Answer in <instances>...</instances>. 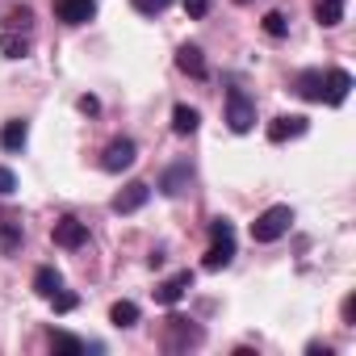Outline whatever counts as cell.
Here are the masks:
<instances>
[{
  "label": "cell",
  "instance_id": "24",
  "mask_svg": "<svg viewBox=\"0 0 356 356\" xmlns=\"http://www.w3.org/2000/svg\"><path fill=\"white\" fill-rule=\"evenodd\" d=\"M30 26H34V9H26V5L9 9V30H30Z\"/></svg>",
  "mask_w": 356,
  "mask_h": 356
},
{
  "label": "cell",
  "instance_id": "27",
  "mask_svg": "<svg viewBox=\"0 0 356 356\" xmlns=\"http://www.w3.org/2000/svg\"><path fill=\"white\" fill-rule=\"evenodd\" d=\"M172 5V0H134V9L143 13V17H155V13H163Z\"/></svg>",
  "mask_w": 356,
  "mask_h": 356
},
{
  "label": "cell",
  "instance_id": "16",
  "mask_svg": "<svg viewBox=\"0 0 356 356\" xmlns=\"http://www.w3.org/2000/svg\"><path fill=\"white\" fill-rule=\"evenodd\" d=\"M63 289V273L55 268V264H42L38 273H34V293L38 298H51V293H59Z\"/></svg>",
  "mask_w": 356,
  "mask_h": 356
},
{
  "label": "cell",
  "instance_id": "26",
  "mask_svg": "<svg viewBox=\"0 0 356 356\" xmlns=\"http://www.w3.org/2000/svg\"><path fill=\"white\" fill-rule=\"evenodd\" d=\"M13 193H17V176H13V168L0 163V197H13Z\"/></svg>",
  "mask_w": 356,
  "mask_h": 356
},
{
  "label": "cell",
  "instance_id": "17",
  "mask_svg": "<svg viewBox=\"0 0 356 356\" xmlns=\"http://www.w3.org/2000/svg\"><path fill=\"white\" fill-rule=\"evenodd\" d=\"M197 126H202V113L193 105H176L172 109V130L176 134H197Z\"/></svg>",
  "mask_w": 356,
  "mask_h": 356
},
{
  "label": "cell",
  "instance_id": "28",
  "mask_svg": "<svg viewBox=\"0 0 356 356\" xmlns=\"http://www.w3.org/2000/svg\"><path fill=\"white\" fill-rule=\"evenodd\" d=\"M181 5H185V13H189L193 22H202V17L210 13V0H181Z\"/></svg>",
  "mask_w": 356,
  "mask_h": 356
},
{
  "label": "cell",
  "instance_id": "33",
  "mask_svg": "<svg viewBox=\"0 0 356 356\" xmlns=\"http://www.w3.org/2000/svg\"><path fill=\"white\" fill-rule=\"evenodd\" d=\"M235 5H248V0H235Z\"/></svg>",
  "mask_w": 356,
  "mask_h": 356
},
{
  "label": "cell",
  "instance_id": "4",
  "mask_svg": "<svg viewBox=\"0 0 356 356\" xmlns=\"http://www.w3.org/2000/svg\"><path fill=\"white\" fill-rule=\"evenodd\" d=\"M134 159H138L134 138H113V143L105 147V155H101V168H105V172H126Z\"/></svg>",
  "mask_w": 356,
  "mask_h": 356
},
{
  "label": "cell",
  "instance_id": "11",
  "mask_svg": "<svg viewBox=\"0 0 356 356\" xmlns=\"http://www.w3.org/2000/svg\"><path fill=\"white\" fill-rule=\"evenodd\" d=\"M26 143H30V122L26 118L5 122V130H0V147H5L9 155H17V151H26Z\"/></svg>",
  "mask_w": 356,
  "mask_h": 356
},
{
  "label": "cell",
  "instance_id": "20",
  "mask_svg": "<svg viewBox=\"0 0 356 356\" xmlns=\"http://www.w3.org/2000/svg\"><path fill=\"white\" fill-rule=\"evenodd\" d=\"M0 51H5V59H26L30 55V38H22L17 30H5L0 34Z\"/></svg>",
  "mask_w": 356,
  "mask_h": 356
},
{
  "label": "cell",
  "instance_id": "23",
  "mask_svg": "<svg viewBox=\"0 0 356 356\" xmlns=\"http://www.w3.org/2000/svg\"><path fill=\"white\" fill-rule=\"evenodd\" d=\"M285 30H289V22H285V13H264V34L268 38H285Z\"/></svg>",
  "mask_w": 356,
  "mask_h": 356
},
{
  "label": "cell",
  "instance_id": "18",
  "mask_svg": "<svg viewBox=\"0 0 356 356\" xmlns=\"http://www.w3.org/2000/svg\"><path fill=\"white\" fill-rule=\"evenodd\" d=\"M293 88H298V97H302V101H323V72H318V67L302 72Z\"/></svg>",
  "mask_w": 356,
  "mask_h": 356
},
{
  "label": "cell",
  "instance_id": "13",
  "mask_svg": "<svg viewBox=\"0 0 356 356\" xmlns=\"http://www.w3.org/2000/svg\"><path fill=\"white\" fill-rule=\"evenodd\" d=\"M176 67H181L185 76H193V80H202V76H206V55H202V47L185 42L181 51H176Z\"/></svg>",
  "mask_w": 356,
  "mask_h": 356
},
{
  "label": "cell",
  "instance_id": "7",
  "mask_svg": "<svg viewBox=\"0 0 356 356\" xmlns=\"http://www.w3.org/2000/svg\"><path fill=\"white\" fill-rule=\"evenodd\" d=\"M147 197H151V185L130 181V185L109 202V210H113V214H134V210H143V206H147Z\"/></svg>",
  "mask_w": 356,
  "mask_h": 356
},
{
  "label": "cell",
  "instance_id": "8",
  "mask_svg": "<svg viewBox=\"0 0 356 356\" xmlns=\"http://www.w3.org/2000/svg\"><path fill=\"white\" fill-rule=\"evenodd\" d=\"M185 289H193V273L185 268V273H176V277H168V281H159L155 285V302L159 306H176L185 298Z\"/></svg>",
  "mask_w": 356,
  "mask_h": 356
},
{
  "label": "cell",
  "instance_id": "29",
  "mask_svg": "<svg viewBox=\"0 0 356 356\" xmlns=\"http://www.w3.org/2000/svg\"><path fill=\"white\" fill-rule=\"evenodd\" d=\"M210 235H214V239H235V227H231L227 218H214V222H210Z\"/></svg>",
  "mask_w": 356,
  "mask_h": 356
},
{
  "label": "cell",
  "instance_id": "5",
  "mask_svg": "<svg viewBox=\"0 0 356 356\" xmlns=\"http://www.w3.org/2000/svg\"><path fill=\"white\" fill-rule=\"evenodd\" d=\"M172 352H181V348H193V343H202V327H193L189 318H181V314H172L168 318V339H163Z\"/></svg>",
  "mask_w": 356,
  "mask_h": 356
},
{
  "label": "cell",
  "instance_id": "1",
  "mask_svg": "<svg viewBox=\"0 0 356 356\" xmlns=\"http://www.w3.org/2000/svg\"><path fill=\"white\" fill-rule=\"evenodd\" d=\"M289 227H293V210H289V206H268V210L252 222V239H256V243H277V239L289 235Z\"/></svg>",
  "mask_w": 356,
  "mask_h": 356
},
{
  "label": "cell",
  "instance_id": "12",
  "mask_svg": "<svg viewBox=\"0 0 356 356\" xmlns=\"http://www.w3.org/2000/svg\"><path fill=\"white\" fill-rule=\"evenodd\" d=\"M22 243H26V227H22V218L5 214V218H0V252L13 256V252H22Z\"/></svg>",
  "mask_w": 356,
  "mask_h": 356
},
{
  "label": "cell",
  "instance_id": "6",
  "mask_svg": "<svg viewBox=\"0 0 356 356\" xmlns=\"http://www.w3.org/2000/svg\"><path fill=\"white\" fill-rule=\"evenodd\" d=\"M51 239H55V248L76 252V248H84V243H88V227H84V222H76V218H59V222L51 227Z\"/></svg>",
  "mask_w": 356,
  "mask_h": 356
},
{
  "label": "cell",
  "instance_id": "31",
  "mask_svg": "<svg viewBox=\"0 0 356 356\" xmlns=\"http://www.w3.org/2000/svg\"><path fill=\"white\" fill-rule=\"evenodd\" d=\"M352 318H356V298H348V302H343V323L352 327Z\"/></svg>",
  "mask_w": 356,
  "mask_h": 356
},
{
  "label": "cell",
  "instance_id": "25",
  "mask_svg": "<svg viewBox=\"0 0 356 356\" xmlns=\"http://www.w3.org/2000/svg\"><path fill=\"white\" fill-rule=\"evenodd\" d=\"M51 302H55V314H72V310L80 306V298H76V293H67V289L51 293Z\"/></svg>",
  "mask_w": 356,
  "mask_h": 356
},
{
  "label": "cell",
  "instance_id": "21",
  "mask_svg": "<svg viewBox=\"0 0 356 356\" xmlns=\"http://www.w3.org/2000/svg\"><path fill=\"white\" fill-rule=\"evenodd\" d=\"M51 348L63 352V356H80V352H88V343H84L80 335H67V331H51Z\"/></svg>",
  "mask_w": 356,
  "mask_h": 356
},
{
  "label": "cell",
  "instance_id": "22",
  "mask_svg": "<svg viewBox=\"0 0 356 356\" xmlns=\"http://www.w3.org/2000/svg\"><path fill=\"white\" fill-rule=\"evenodd\" d=\"M109 323H113L118 331L134 327V323H138V306H134V302H113V310H109Z\"/></svg>",
  "mask_w": 356,
  "mask_h": 356
},
{
  "label": "cell",
  "instance_id": "3",
  "mask_svg": "<svg viewBox=\"0 0 356 356\" xmlns=\"http://www.w3.org/2000/svg\"><path fill=\"white\" fill-rule=\"evenodd\" d=\"M306 130H310V118H302V113H281V118L268 122V143H289V138H302Z\"/></svg>",
  "mask_w": 356,
  "mask_h": 356
},
{
  "label": "cell",
  "instance_id": "32",
  "mask_svg": "<svg viewBox=\"0 0 356 356\" xmlns=\"http://www.w3.org/2000/svg\"><path fill=\"white\" fill-rule=\"evenodd\" d=\"M306 352H310V356H331V348H327V343H310Z\"/></svg>",
  "mask_w": 356,
  "mask_h": 356
},
{
  "label": "cell",
  "instance_id": "10",
  "mask_svg": "<svg viewBox=\"0 0 356 356\" xmlns=\"http://www.w3.org/2000/svg\"><path fill=\"white\" fill-rule=\"evenodd\" d=\"M97 13V0H55V17L67 26H84Z\"/></svg>",
  "mask_w": 356,
  "mask_h": 356
},
{
  "label": "cell",
  "instance_id": "15",
  "mask_svg": "<svg viewBox=\"0 0 356 356\" xmlns=\"http://www.w3.org/2000/svg\"><path fill=\"white\" fill-rule=\"evenodd\" d=\"M231 260H235V239H214V248L206 252L202 268H206V273H218V268H227Z\"/></svg>",
  "mask_w": 356,
  "mask_h": 356
},
{
  "label": "cell",
  "instance_id": "30",
  "mask_svg": "<svg viewBox=\"0 0 356 356\" xmlns=\"http://www.w3.org/2000/svg\"><path fill=\"white\" fill-rule=\"evenodd\" d=\"M76 109L92 118V113H101V101H97V97H80V101H76Z\"/></svg>",
  "mask_w": 356,
  "mask_h": 356
},
{
  "label": "cell",
  "instance_id": "2",
  "mask_svg": "<svg viewBox=\"0 0 356 356\" xmlns=\"http://www.w3.org/2000/svg\"><path fill=\"white\" fill-rule=\"evenodd\" d=\"M227 126H231L235 134H248V130L256 126V101H252L243 88H231V92H227Z\"/></svg>",
  "mask_w": 356,
  "mask_h": 356
},
{
  "label": "cell",
  "instance_id": "19",
  "mask_svg": "<svg viewBox=\"0 0 356 356\" xmlns=\"http://www.w3.org/2000/svg\"><path fill=\"white\" fill-rule=\"evenodd\" d=\"M314 22H318L323 30L339 26V22H343V0H318V5H314Z\"/></svg>",
  "mask_w": 356,
  "mask_h": 356
},
{
  "label": "cell",
  "instance_id": "9",
  "mask_svg": "<svg viewBox=\"0 0 356 356\" xmlns=\"http://www.w3.org/2000/svg\"><path fill=\"white\" fill-rule=\"evenodd\" d=\"M348 92H352V72L331 67V72L323 76V101H327V105H343Z\"/></svg>",
  "mask_w": 356,
  "mask_h": 356
},
{
  "label": "cell",
  "instance_id": "14",
  "mask_svg": "<svg viewBox=\"0 0 356 356\" xmlns=\"http://www.w3.org/2000/svg\"><path fill=\"white\" fill-rule=\"evenodd\" d=\"M189 176H193V168H189V163L168 168V172H163V181H159V193H163V197H181V193H185V185H189Z\"/></svg>",
  "mask_w": 356,
  "mask_h": 356
}]
</instances>
